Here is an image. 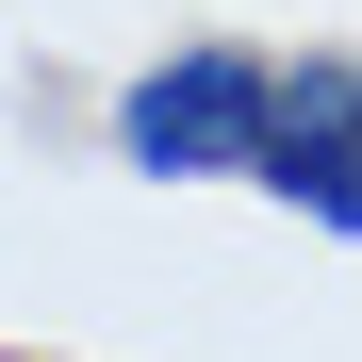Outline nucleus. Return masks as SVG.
Segmentation results:
<instances>
[{
	"label": "nucleus",
	"mask_w": 362,
	"mask_h": 362,
	"mask_svg": "<svg viewBox=\"0 0 362 362\" xmlns=\"http://www.w3.org/2000/svg\"><path fill=\"white\" fill-rule=\"evenodd\" d=\"M264 148H280V66L230 33H181L115 83V165L132 181H264Z\"/></svg>",
	"instance_id": "f257e3e1"
},
{
	"label": "nucleus",
	"mask_w": 362,
	"mask_h": 362,
	"mask_svg": "<svg viewBox=\"0 0 362 362\" xmlns=\"http://www.w3.org/2000/svg\"><path fill=\"white\" fill-rule=\"evenodd\" d=\"M264 198H296L313 230H362V66H346V49L280 66V148H264Z\"/></svg>",
	"instance_id": "f03ea898"
}]
</instances>
